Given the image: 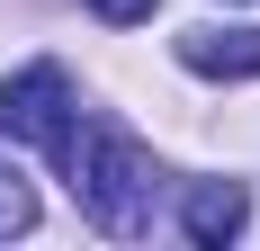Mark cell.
I'll use <instances>...</instances> for the list:
<instances>
[{
  "label": "cell",
  "instance_id": "6da1fadb",
  "mask_svg": "<svg viewBox=\"0 0 260 251\" xmlns=\"http://www.w3.org/2000/svg\"><path fill=\"white\" fill-rule=\"evenodd\" d=\"M63 171H72V198H81V215L99 233H144L153 225V152L135 135H117V125H90L81 135L72 125Z\"/></svg>",
  "mask_w": 260,
  "mask_h": 251
},
{
  "label": "cell",
  "instance_id": "7a4b0ae2",
  "mask_svg": "<svg viewBox=\"0 0 260 251\" xmlns=\"http://www.w3.org/2000/svg\"><path fill=\"white\" fill-rule=\"evenodd\" d=\"M0 135L63 162V144H72V81H63V63H27V72L0 81Z\"/></svg>",
  "mask_w": 260,
  "mask_h": 251
},
{
  "label": "cell",
  "instance_id": "3957f363",
  "mask_svg": "<svg viewBox=\"0 0 260 251\" xmlns=\"http://www.w3.org/2000/svg\"><path fill=\"white\" fill-rule=\"evenodd\" d=\"M180 63L207 81H260V27H188Z\"/></svg>",
  "mask_w": 260,
  "mask_h": 251
},
{
  "label": "cell",
  "instance_id": "277c9868",
  "mask_svg": "<svg viewBox=\"0 0 260 251\" xmlns=\"http://www.w3.org/2000/svg\"><path fill=\"white\" fill-rule=\"evenodd\" d=\"M180 225H188V242H234L242 225H251V198H242L234 179H198V189H188V206H180Z\"/></svg>",
  "mask_w": 260,
  "mask_h": 251
},
{
  "label": "cell",
  "instance_id": "5b68a950",
  "mask_svg": "<svg viewBox=\"0 0 260 251\" xmlns=\"http://www.w3.org/2000/svg\"><path fill=\"white\" fill-rule=\"evenodd\" d=\"M36 225V189H27L18 171H0V242H9V233H27Z\"/></svg>",
  "mask_w": 260,
  "mask_h": 251
},
{
  "label": "cell",
  "instance_id": "8992f818",
  "mask_svg": "<svg viewBox=\"0 0 260 251\" xmlns=\"http://www.w3.org/2000/svg\"><path fill=\"white\" fill-rule=\"evenodd\" d=\"M108 27H135V18H153V0H90Z\"/></svg>",
  "mask_w": 260,
  "mask_h": 251
}]
</instances>
